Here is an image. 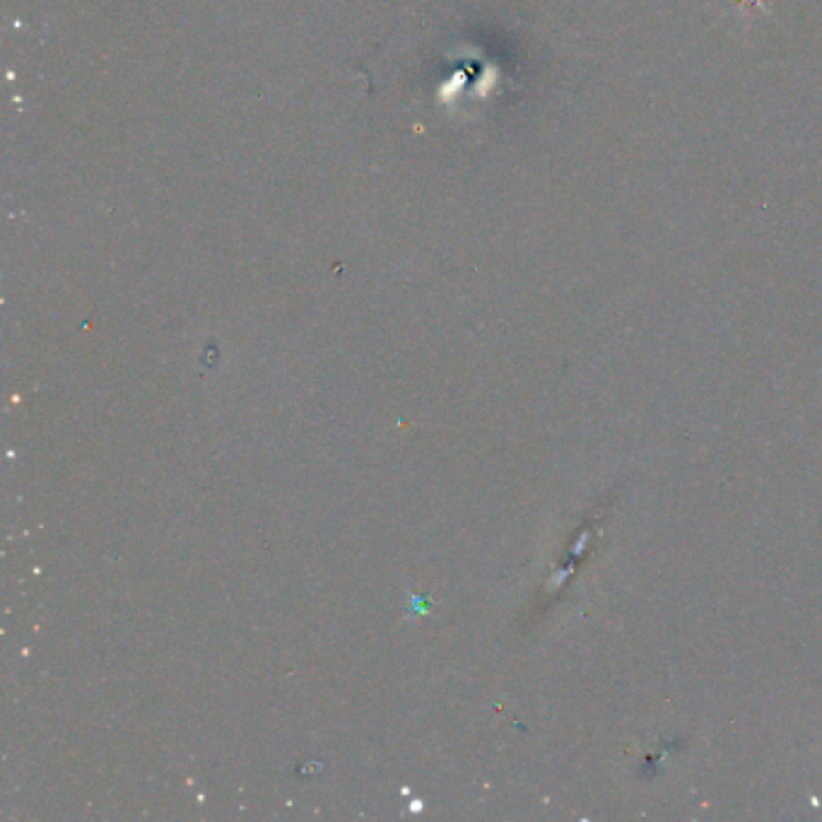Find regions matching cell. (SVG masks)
<instances>
[{"mask_svg":"<svg viewBox=\"0 0 822 822\" xmlns=\"http://www.w3.org/2000/svg\"><path fill=\"white\" fill-rule=\"evenodd\" d=\"M731 3L741 10V15L763 13L764 5H767V0H731Z\"/></svg>","mask_w":822,"mask_h":822,"instance_id":"cell-1","label":"cell"}]
</instances>
